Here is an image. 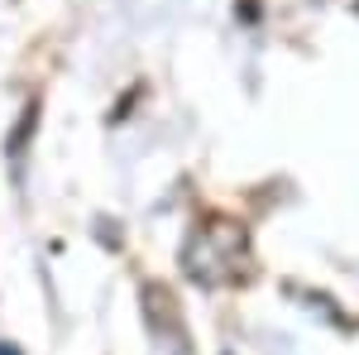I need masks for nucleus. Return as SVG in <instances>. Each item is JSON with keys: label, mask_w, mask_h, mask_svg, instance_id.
Here are the masks:
<instances>
[{"label": "nucleus", "mask_w": 359, "mask_h": 355, "mask_svg": "<svg viewBox=\"0 0 359 355\" xmlns=\"http://www.w3.org/2000/svg\"><path fill=\"white\" fill-rule=\"evenodd\" d=\"M182 269L192 273L201 288L216 283H245L254 269V250H249V231L230 217H211L196 226L192 240L182 245Z\"/></svg>", "instance_id": "obj_1"}, {"label": "nucleus", "mask_w": 359, "mask_h": 355, "mask_svg": "<svg viewBox=\"0 0 359 355\" xmlns=\"http://www.w3.org/2000/svg\"><path fill=\"white\" fill-rule=\"evenodd\" d=\"M0 355H20V351H15V346H0Z\"/></svg>", "instance_id": "obj_3"}, {"label": "nucleus", "mask_w": 359, "mask_h": 355, "mask_svg": "<svg viewBox=\"0 0 359 355\" xmlns=\"http://www.w3.org/2000/svg\"><path fill=\"white\" fill-rule=\"evenodd\" d=\"M172 317V298H168V288H144V322H149V336H154V346L163 355H187L192 346H187V331L172 327L168 322Z\"/></svg>", "instance_id": "obj_2"}, {"label": "nucleus", "mask_w": 359, "mask_h": 355, "mask_svg": "<svg viewBox=\"0 0 359 355\" xmlns=\"http://www.w3.org/2000/svg\"><path fill=\"white\" fill-rule=\"evenodd\" d=\"M225 355H235V351H225Z\"/></svg>", "instance_id": "obj_4"}]
</instances>
